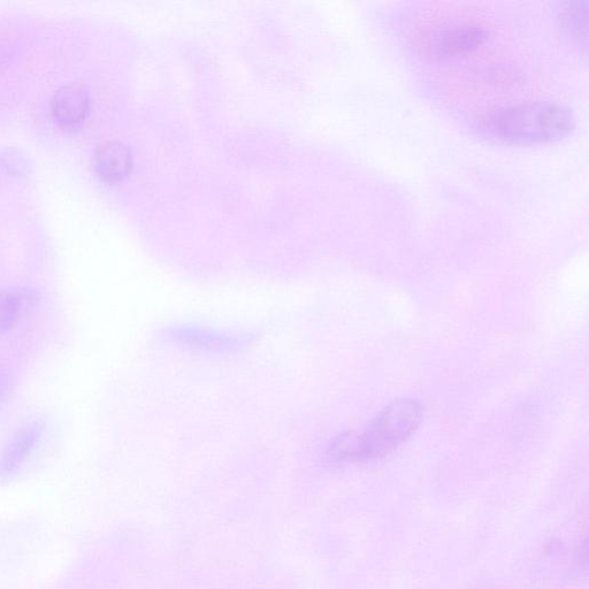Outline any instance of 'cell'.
<instances>
[{"mask_svg": "<svg viewBox=\"0 0 589 589\" xmlns=\"http://www.w3.org/2000/svg\"><path fill=\"white\" fill-rule=\"evenodd\" d=\"M486 36L485 28L477 24L458 25L435 37L433 48L443 56L463 55L478 48Z\"/></svg>", "mask_w": 589, "mask_h": 589, "instance_id": "5b68a950", "label": "cell"}, {"mask_svg": "<svg viewBox=\"0 0 589 589\" xmlns=\"http://www.w3.org/2000/svg\"><path fill=\"white\" fill-rule=\"evenodd\" d=\"M90 98L86 87L73 83L61 87L51 101L53 118L61 127L73 128L86 119Z\"/></svg>", "mask_w": 589, "mask_h": 589, "instance_id": "3957f363", "label": "cell"}, {"mask_svg": "<svg viewBox=\"0 0 589 589\" xmlns=\"http://www.w3.org/2000/svg\"><path fill=\"white\" fill-rule=\"evenodd\" d=\"M94 164L101 178L109 182H117L125 179L132 171L133 158L126 144L109 141L97 148Z\"/></svg>", "mask_w": 589, "mask_h": 589, "instance_id": "277c9868", "label": "cell"}, {"mask_svg": "<svg viewBox=\"0 0 589 589\" xmlns=\"http://www.w3.org/2000/svg\"><path fill=\"white\" fill-rule=\"evenodd\" d=\"M569 107L549 102L519 103L500 107L487 119L488 128L499 139L516 144L561 140L575 127Z\"/></svg>", "mask_w": 589, "mask_h": 589, "instance_id": "7a4b0ae2", "label": "cell"}, {"mask_svg": "<svg viewBox=\"0 0 589 589\" xmlns=\"http://www.w3.org/2000/svg\"><path fill=\"white\" fill-rule=\"evenodd\" d=\"M35 434L33 431L22 433L17 440H14L9 450L4 455V468L9 470L26 456L34 443Z\"/></svg>", "mask_w": 589, "mask_h": 589, "instance_id": "ba28073f", "label": "cell"}, {"mask_svg": "<svg viewBox=\"0 0 589 589\" xmlns=\"http://www.w3.org/2000/svg\"><path fill=\"white\" fill-rule=\"evenodd\" d=\"M561 19L570 34L578 41L587 42V3L585 0H576L562 5Z\"/></svg>", "mask_w": 589, "mask_h": 589, "instance_id": "8992f818", "label": "cell"}, {"mask_svg": "<svg viewBox=\"0 0 589 589\" xmlns=\"http://www.w3.org/2000/svg\"><path fill=\"white\" fill-rule=\"evenodd\" d=\"M21 298L12 292H0V332L9 330L15 323L21 311Z\"/></svg>", "mask_w": 589, "mask_h": 589, "instance_id": "52a82bcc", "label": "cell"}, {"mask_svg": "<svg viewBox=\"0 0 589 589\" xmlns=\"http://www.w3.org/2000/svg\"><path fill=\"white\" fill-rule=\"evenodd\" d=\"M425 408L416 400H400L382 410L361 434L343 438L333 447L338 460L370 461L392 453L422 423Z\"/></svg>", "mask_w": 589, "mask_h": 589, "instance_id": "6da1fadb", "label": "cell"}]
</instances>
